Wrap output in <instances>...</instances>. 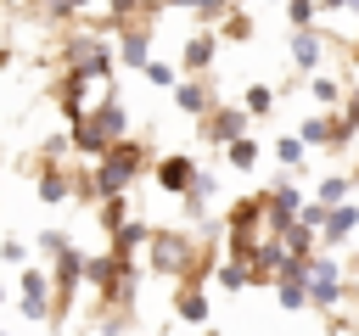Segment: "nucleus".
I'll return each mask as SVG.
<instances>
[{
    "instance_id": "nucleus-1",
    "label": "nucleus",
    "mask_w": 359,
    "mask_h": 336,
    "mask_svg": "<svg viewBox=\"0 0 359 336\" xmlns=\"http://www.w3.org/2000/svg\"><path fill=\"white\" fill-rule=\"evenodd\" d=\"M185 174H191L185 162H168V168H163V179H168V185H185Z\"/></svg>"
}]
</instances>
